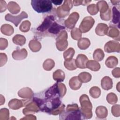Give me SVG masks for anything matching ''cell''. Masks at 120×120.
I'll return each mask as SVG.
<instances>
[{
    "instance_id": "6da1fadb",
    "label": "cell",
    "mask_w": 120,
    "mask_h": 120,
    "mask_svg": "<svg viewBox=\"0 0 120 120\" xmlns=\"http://www.w3.org/2000/svg\"><path fill=\"white\" fill-rule=\"evenodd\" d=\"M81 112L77 104L68 105L66 111L60 114V120H80Z\"/></svg>"
},
{
    "instance_id": "7a4b0ae2",
    "label": "cell",
    "mask_w": 120,
    "mask_h": 120,
    "mask_svg": "<svg viewBox=\"0 0 120 120\" xmlns=\"http://www.w3.org/2000/svg\"><path fill=\"white\" fill-rule=\"evenodd\" d=\"M79 100L82 116L84 119H90L92 116V105L88 96L86 94H83L80 97Z\"/></svg>"
},
{
    "instance_id": "3957f363",
    "label": "cell",
    "mask_w": 120,
    "mask_h": 120,
    "mask_svg": "<svg viewBox=\"0 0 120 120\" xmlns=\"http://www.w3.org/2000/svg\"><path fill=\"white\" fill-rule=\"evenodd\" d=\"M31 5L34 10L39 13L49 12L52 8V3L49 0H32Z\"/></svg>"
},
{
    "instance_id": "277c9868",
    "label": "cell",
    "mask_w": 120,
    "mask_h": 120,
    "mask_svg": "<svg viewBox=\"0 0 120 120\" xmlns=\"http://www.w3.org/2000/svg\"><path fill=\"white\" fill-rule=\"evenodd\" d=\"M97 6L100 12V17L105 21H108L111 17V12L107 2L104 0L98 2Z\"/></svg>"
},
{
    "instance_id": "5b68a950",
    "label": "cell",
    "mask_w": 120,
    "mask_h": 120,
    "mask_svg": "<svg viewBox=\"0 0 120 120\" xmlns=\"http://www.w3.org/2000/svg\"><path fill=\"white\" fill-rule=\"evenodd\" d=\"M68 34L65 30H62L56 39V46L58 50L62 51L65 50L68 45Z\"/></svg>"
},
{
    "instance_id": "8992f818",
    "label": "cell",
    "mask_w": 120,
    "mask_h": 120,
    "mask_svg": "<svg viewBox=\"0 0 120 120\" xmlns=\"http://www.w3.org/2000/svg\"><path fill=\"white\" fill-rule=\"evenodd\" d=\"M72 0H64L63 5L58 7L57 9V14L59 17L63 18L67 16L70 10L73 7Z\"/></svg>"
},
{
    "instance_id": "52a82bcc",
    "label": "cell",
    "mask_w": 120,
    "mask_h": 120,
    "mask_svg": "<svg viewBox=\"0 0 120 120\" xmlns=\"http://www.w3.org/2000/svg\"><path fill=\"white\" fill-rule=\"evenodd\" d=\"M94 23V19L92 17H85L82 20L80 25L79 30L82 33H86L91 29Z\"/></svg>"
},
{
    "instance_id": "ba28073f",
    "label": "cell",
    "mask_w": 120,
    "mask_h": 120,
    "mask_svg": "<svg viewBox=\"0 0 120 120\" xmlns=\"http://www.w3.org/2000/svg\"><path fill=\"white\" fill-rule=\"evenodd\" d=\"M27 17V14L24 11H22L19 15L17 16H13L10 14H7L5 15V18L6 21L12 22L16 27H17L18 25L20 23L22 19Z\"/></svg>"
},
{
    "instance_id": "9c48e42d",
    "label": "cell",
    "mask_w": 120,
    "mask_h": 120,
    "mask_svg": "<svg viewBox=\"0 0 120 120\" xmlns=\"http://www.w3.org/2000/svg\"><path fill=\"white\" fill-rule=\"evenodd\" d=\"M104 50L107 53L112 52H119L120 51V44L118 42L110 41L105 45Z\"/></svg>"
},
{
    "instance_id": "30bf717a",
    "label": "cell",
    "mask_w": 120,
    "mask_h": 120,
    "mask_svg": "<svg viewBox=\"0 0 120 120\" xmlns=\"http://www.w3.org/2000/svg\"><path fill=\"white\" fill-rule=\"evenodd\" d=\"M79 18V15L77 12H73L71 13L68 18L65 21V25L68 29H73L75 25Z\"/></svg>"
},
{
    "instance_id": "8fae6325",
    "label": "cell",
    "mask_w": 120,
    "mask_h": 120,
    "mask_svg": "<svg viewBox=\"0 0 120 120\" xmlns=\"http://www.w3.org/2000/svg\"><path fill=\"white\" fill-rule=\"evenodd\" d=\"M40 109L37 104L34 101L29 102L26 105V107L22 110L24 115H28L30 113H34L38 112Z\"/></svg>"
},
{
    "instance_id": "7c38bea8",
    "label": "cell",
    "mask_w": 120,
    "mask_h": 120,
    "mask_svg": "<svg viewBox=\"0 0 120 120\" xmlns=\"http://www.w3.org/2000/svg\"><path fill=\"white\" fill-rule=\"evenodd\" d=\"M54 22V18L52 15L48 16L45 18L42 23L37 28V30L41 32H44L48 30Z\"/></svg>"
},
{
    "instance_id": "4fadbf2b",
    "label": "cell",
    "mask_w": 120,
    "mask_h": 120,
    "mask_svg": "<svg viewBox=\"0 0 120 120\" xmlns=\"http://www.w3.org/2000/svg\"><path fill=\"white\" fill-rule=\"evenodd\" d=\"M28 101L23 100H18L17 99H13L8 103V106L13 110H17L25 105V103Z\"/></svg>"
},
{
    "instance_id": "5bb4252c",
    "label": "cell",
    "mask_w": 120,
    "mask_h": 120,
    "mask_svg": "<svg viewBox=\"0 0 120 120\" xmlns=\"http://www.w3.org/2000/svg\"><path fill=\"white\" fill-rule=\"evenodd\" d=\"M88 61V59L86 55L82 54H78L75 60L77 68H85Z\"/></svg>"
},
{
    "instance_id": "9a60e30c",
    "label": "cell",
    "mask_w": 120,
    "mask_h": 120,
    "mask_svg": "<svg viewBox=\"0 0 120 120\" xmlns=\"http://www.w3.org/2000/svg\"><path fill=\"white\" fill-rule=\"evenodd\" d=\"M27 52L25 48L16 50L13 52L12 57L15 60H22L27 57Z\"/></svg>"
},
{
    "instance_id": "2e32d148",
    "label": "cell",
    "mask_w": 120,
    "mask_h": 120,
    "mask_svg": "<svg viewBox=\"0 0 120 120\" xmlns=\"http://www.w3.org/2000/svg\"><path fill=\"white\" fill-rule=\"evenodd\" d=\"M33 94V92L31 89L28 87L23 88L21 89L18 92V96L20 97L24 98L30 99L32 98Z\"/></svg>"
},
{
    "instance_id": "e0dca14e",
    "label": "cell",
    "mask_w": 120,
    "mask_h": 120,
    "mask_svg": "<svg viewBox=\"0 0 120 120\" xmlns=\"http://www.w3.org/2000/svg\"><path fill=\"white\" fill-rule=\"evenodd\" d=\"M65 29V27L64 26H61L56 23L55 22H54L48 28L47 30L49 33L56 35L59 34L61 30H64Z\"/></svg>"
},
{
    "instance_id": "ac0fdd59",
    "label": "cell",
    "mask_w": 120,
    "mask_h": 120,
    "mask_svg": "<svg viewBox=\"0 0 120 120\" xmlns=\"http://www.w3.org/2000/svg\"><path fill=\"white\" fill-rule=\"evenodd\" d=\"M101 85L102 88L105 90L112 89V78L108 76L104 77L101 81Z\"/></svg>"
},
{
    "instance_id": "d6986e66",
    "label": "cell",
    "mask_w": 120,
    "mask_h": 120,
    "mask_svg": "<svg viewBox=\"0 0 120 120\" xmlns=\"http://www.w3.org/2000/svg\"><path fill=\"white\" fill-rule=\"evenodd\" d=\"M82 83L78 76H74L70 79L69 85L71 89L75 90L80 88L82 86Z\"/></svg>"
},
{
    "instance_id": "ffe728a7",
    "label": "cell",
    "mask_w": 120,
    "mask_h": 120,
    "mask_svg": "<svg viewBox=\"0 0 120 120\" xmlns=\"http://www.w3.org/2000/svg\"><path fill=\"white\" fill-rule=\"evenodd\" d=\"M108 29V26L105 23H99L97 26L95 32L99 36H104L107 34Z\"/></svg>"
},
{
    "instance_id": "44dd1931",
    "label": "cell",
    "mask_w": 120,
    "mask_h": 120,
    "mask_svg": "<svg viewBox=\"0 0 120 120\" xmlns=\"http://www.w3.org/2000/svg\"><path fill=\"white\" fill-rule=\"evenodd\" d=\"M7 8L9 12L13 14H16L20 11V6L17 3L14 1L9 2L7 6Z\"/></svg>"
},
{
    "instance_id": "7402d4cb",
    "label": "cell",
    "mask_w": 120,
    "mask_h": 120,
    "mask_svg": "<svg viewBox=\"0 0 120 120\" xmlns=\"http://www.w3.org/2000/svg\"><path fill=\"white\" fill-rule=\"evenodd\" d=\"M107 108L103 106H99L97 107L96 110V113L98 118L104 119L107 116Z\"/></svg>"
},
{
    "instance_id": "603a6c76",
    "label": "cell",
    "mask_w": 120,
    "mask_h": 120,
    "mask_svg": "<svg viewBox=\"0 0 120 120\" xmlns=\"http://www.w3.org/2000/svg\"><path fill=\"white\" fill-rule=\"evenodd\" d=\"M86 68L92 71H97L100 69V65L97 61L90 60L87 61L86 64Z\"/></svg>"
},
{
    "instance_id": "cb8c5ba5",
    "label": "cell",
    "mask_w": 120,
    "mask_h": 120,
    "mask_svg": "<svg viewBox=\"0 0 120 120\" xmlns=\"http://www.w3.org/2000/svg\"><path fill=\"white\" fill-rule=\"evenodd\" d=\"M90 45V40L85 38H80L77 43L78 47L81 50H85L87 49Z\"/></svg>"
},
{
    "instance_id": "d4e9b609",
    "label": "cell",
    "mask_w": 120,
    "mask_h": 120,
    "mask_svg": "<svg viewBox=\"0 0 120 120\" xmlns=\"http://www.w3.org/2000/svg\"><path fill=\"white\" fill-rule=\"evenodd\" d=\"M118 63V59L113 56L109 57L105 62V65L109 68H113L115 67Z\"/></svg>"
},
{
    "instance_id": "484cf974",
    "label": "cell",
    "mask_w": 120,
    "mask_h": 120,
    "mask_svg": "<svg viewBox=\"0 0 120 120\" xmlns=\"http://www.w3.org/2000/svg\"><path fill=\"white\" fill-rule=\"evenodd\" d=\"M65 77L64 72L60 69H58L56 70L53 74V79L57 82H63Z\"/></svg>"
},
{
    "instance_id": "4316f807",
    "label": "cell",
    "mask_w": 120,
    "mask_h": 120,
    "mask_svg": "<svg viewBox=\"0 0 120 120\" xmlns=\"http://www.w3.org/2000/svg\"><path fill=\"white\" fill-rule=\"evenodd\" d=\"M120 32L119 30L116 29V28L114 27H112V26H110L108 28L107 33V35L108 36H109L111 37L112 38L116 39L117 38H118L119 39L120 37Z\"/></svg>"
},
{
    "instance_id": "83f0119b",
    "label": "cell",
    "mask_w": 120,
    "mask_h": 120,
    "mask_svg": "<svg viewBox=\"0 0 120 120\" xmlns=\"http://www.w3.org/2000/svg\"><path fill=\"white\" fill-rule=\"evenodd\" d=\"M29 46L32 52H37L40 50L41 45L39 41L36 40H31L29 42Z\"/></svg>"
},
{
    "instance_id": "f1b7e54d",
    "label": "cell",
    "mask_w": 120,
    "mask_h": 120,
    "mask_svg": "<svg viewBox=\"0 0 120 120\" xmlns=\"http://www.w3.org/2000/svg\"><path fill=\"white\" fill-rule=\"evenodd\" d=\"M1 32L5 35L10 36L14 33V29L9 24H5L1 26L0 28Z\"/></svg>"
},
{
    "instance_id": "f546056e",
    "label": "cell",
    "mask_w": 120,
    "mask_h": 120,
    "mask_svg": "<svg viewBox=\"0 0 120 120\" xmlns=\"http://www.w3.org/2000/svg\"><path fill=\"white\" fill-rule=\"evenodd\" d=\"M78 77L82 82L87 83L91 80V75L89 73L83 72L78 75Z\"/></svg>"
},
{
    "instance_id": "4dcf8cb0",
    "label": "cell",
    "mask_w": 120,
    "mask_h": 120,
    "mask_svg": "<svg viewBox=\"0 0 120 120\" xmlns=\"http://www.w3.org/2000/svg\"><path fill=\"white\" fill-rule=\"evenodd\" d=\"M12 40L14 44L17 45H19L20 46L24 45L26 42V38L24 36L19 34L13 37Z\"/></svg>"
},
{
    "instance_id": "1f68e13d",
    "label": "cell",
    "mask_w": 120,
    "mask_h": 120,
    "mask_svg": "<svg viewBox=\"0 0 120 120\" xmlns=\"http://www.w3.org/2000/svg\"><path fill=\"white\" fill-rule=\"evenodd\" d=\"M64 66L67 69L69 70H74L77 68L75 60L74 59L70 60H65Z\"/></svg>"
},
{
    "instance_id": "d6a6232c",
    "label": "cell",
    "mask_w": 120,
    "mask_h": 120,
    "mask_svg": "<svg viewBox=\"0 0 120 120\" xmlns=\"http://www.w3.org/2000/svg\"><path fill=\"white\" fill-rule=\"evenodd\" d=\"M105 56L103 50L100 48L97 49L95 50L93 54V57L96 61H99L104 59Z\"/></svg>"
},
{
    "instance_id": "836d02e7",
    "label": "cell",
    "mask_w": 120,
    "mask_h": 120,
    "mask_svg": "<svg viewBox=\"0 0 120 120\" xmlns=\"http://www.w3.org/2000/svg\"><path fill=\"white\" fill-rule=\"evenodd\" d=\"M54 61L52 59H48L44 61L43 67L45 70L47 71H50L54 67Z\"/></svg>"
},
{
    "instance_id": "e575fe53",
    "label": "cell",
    "mask_w": 120,
    "mask_h": 120,
    "mask_svg": "<svg viewBox=\"0 0 120 120\" xmlns=\"http://www.w3.org/2000/svg\"><path fill=\"white\" fill-rule=\"evenodd\" d=\"M89 92L90 96L93 98H99V97L100 96L101 90L97 86H94L90 88Z\"/></svg>"
},
{
    "instance_id": "d590c367",
    "label": "cell",
    "mask_w": 120,
    "mask_h": 120,
    "mask_svg": "<svg viewBox=\"0 0 120 120\" xmlns=\"http://www.w3.org/2000/svg\"><path fill=\"white\" fill-rule=\"evenodd\" d=\"M75 50L73 48H69L63 53V57L65 60H70L72 59L75 54Z\"/></svg>"
},
{
    "instance_id": "8d00e7d4",
    "label": "cell",
    "mask_w": 120,
    "mask_h": 120,
    "mask_svg": "<svg viewBox=\"0 0 120 120\" xmlns=\"http://www.w3.org/2000/svg\"><path fill=\"white\" fill-rule=\"evenodd\" d=\"M112 10V22L114 24H117L119 22L120 20V12L115 7H113Z\"/></svg>"
},
{
    "instance_id": "74e56055",
    "label": "cell",
    "mask_w": 120,
    "mask_h": 120,
    "mask_svg": "<svg viewBox=\"0 0 120 120\" xmlns=\"http://www.w3.org/2000/svg\"><path fill=\"white\" fill-rule=\"evenodd\" d=\"M71 36L73 39L79 40L81 38L82 32L79 29L75 28L71 31Z\"/></svg>"
},
{
    "instance_id": "f35d334b",
    "label": "cell",
    "mask_w": 120,
    "mask_h": 120,
    "mask_svg": "<svg viewBox=\"0 0 120 120\" xmlns=\"http://www.w3.org/2000/svg\"><path fill=\"white\" fill-rule=\"evenodd\" d=\"M106 100L110 104H113L117 102V97L114 93H109L106 97Z\"/></svg>"
},
{
    "instance_id": "ab89813d",
    "label": "cell",
    "mask_w": 120,
    "mask_h": 120,
    "mask_svg": "<svg viewBox=\"0 0 120 120\" xmlns=\"http://www.w3.org/2000/svg\"><path fill=\"white\" fill-rule=\"evenodd\" d=\"M30 27V22L29 21H23L20 26V30L23 32H27L29 30Z\"/></svg>"
},
{
    "instance_id": "60d3db41",
    "label": "cell",
    "mask_w": 120,
    "mask_h": 120,
    "mask_svg": "<svg viewBox=\"0 0 120 120\" xmlns=\"http://www.w3.org/2000/svg\"><path fill=\"white\" fill-rule=\"evenodd\" d=\"M9 110L6 108H2L0 111V120H8L9 118Z\"/></svg>"
},
{
    "instance_id": "b9f144b4",
    "label": "cell",
    "mask_w": 120,
    "mask_h": 120,
    "mask_svg": "<svg viewBox=\"0 0 120 120\" xmlns=\"http://www.w3.org/2000/svg\"><path fill=\"white\" fill-rule=\"evenodd\" d=\"M87 10L89 13L91 15H95L98 12V9L97 5L94 4L89 5L87 7Z\"/></svg>"
},
{
    "instance_id": "7bdbcfd3",
    "label": "cell",
    "mask_w": 120,
    "mask_h": 120,
    "mask_svg": "<svg viewBox=\"0 0 120 120\" xmlns=\"http://www.w3.org/2000/svg\"><path fill=\"white\" fill-rule=\"evenodd\" d=\"M112 113L115 117L120 116V105H115L112 107Z\"/></svg>"
},
{
    "instance_id": "ee69618b",
    "label": "cell",
    "mask_w": 120,
    "mask_h": 120,
    "mask_svg": "<svg viewBox=\"0 0 120 120\" xmlns=\"http://www.w3.org/2000/svg\"><path fill=\"white\" fill-rule=\"evenodd\" d=\"M8 46V41L5 38H0V49L2 50L5 49Z\"/></svg>"
},
{
    "instance_id": "f6af8a7d",
    "label": "cell",
    "mask_w": 120,
    "mask_h": 120,
    "mask_svg": "<svg viewBox=\"0 0 120 120\" xmlns=\"http://www.w3.org/2000/svg\"><path fill=\"white\" fill-rule=\"evenodd\" d=\"M65 107V105H64V104L61 105L60 106L59 108H58L57 109H56V110L53 111L51 113V114L55 115H58L59 114H60L61 113H62L64 111Z\"/></svg>"
},
{
    "instance_id": "bcb514c9",
    "label": "cell",
    "mask_w": 120,
    "mask_h": 120,
    "mask_svg": "<svg viewBox=\"0 0 120 120\" xmlns=\"http://www.w3.org/2000/svg\"><path fill=\"white\" fill-rule=\"evenodd\" d=\"M91 0H73V4L74 5L77 6L80 5H83L85 6L90 2Z\"/></svg>"
},
{
    "instance_id": "7dc6e473",
    "label": "cell",
    "mask_w": 120,
    "mask_h": 120,
    "mask_svg": "<svg viewBox=\"0 0 120 120\" xmlns=\"http://www.w3.org/2000/svg\"><path fill=\"white\" fill-rule=\"evenodd\" d=\"M0 67H2V66L4 65L5 63L7 62L8 58L6 54L5 53H0Z\"/></svg>"
},
{
    "instance_id": "c3c4849f",
    "label": "cell",
    "mask_w": 120,
    "mask_h": 120,
    "mask_svg": "<svg viewBox=\"0 0 120 120\" xmlns=\"http://www.w3.org/2000/svg\"><path fill=\"white\" fill-rule=\"evenodd\" d=\"M112 73L113 75V76L114 77L116 78H119L120 77V68H117L114 69L112 72Z\"/></svg>"
},
{
    "instance_id": "681fc988",
    "label": "cell",
    "mask_w": 120,
    "mask_h": 120,
    "mask_svg": "<svg viewBox=\"0 0 120 120\" xmlns=\"http://www.w3.org/2000/svg\"><path fill=\"white\" fill-rule=\"evenodd\" d=\"M7 4L4 0H0V12H4L7 9Z\"/></svg>"
},
{
    "instance_id": "f907efd6",
    "label": "cell",
    "mask_w": 120,
    "mask_h": 120,
    "mask_svg": "<svg viewBox=\"0 0 120 120\" xmlns=\"http://www.w3.org/2000/svg\"><path fill=\"white\" fill-rule=\"evenodd\" d=\"M51 2L55 5H59L61 4L63 0H51Z\"/></svg>"
},
{
    "instance_id": "816d5d0a",
    "label": "cell",
    "mask_w": 120,
    "mask_h": 120,
    "mask_svg": "<svg viewBox=\"0 0 120 120\" xmlns=\"http://www.w3.org/2000/svg\"><path fill=\"white\" fill-rule=\"evenodd\" d=\"M27 116L29 117L28 118L25 117H24L23 118H22L21 119H35V120H36V118L35 117V116H34L33 115L28 114V115H27Z\"/></svg>"
}]
</instances>
